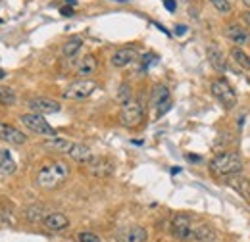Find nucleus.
Returning <instances> with one entry per match:
<instances>
[{
	"mask_svg": "<svg viewBox=\"0 0 250 242\" xmlns=\"http://www.w3.org/2000/svg\"><path fill=\"white\" fill-rule=\"evenodd\" d=\"M67 156L73 160V161H77V163H89L91 160H93V152L89 150L85 144H79V142H73V146H71V150L67 152Z\"/></svg>",
	"mask_w": 250,
	"mask_h": 242,
	"instance_id": "15",
	"label": "nucleus"
},
{
	"mask_svg": "<svg viewBox=\"0 0 250 242\" xmlns=\"http://www.w3.org/2000/svg\"><path fill=\"white\" fill-rule=\"evenodd\" d=\"M210 91H212V94L216 96V100H218L225 110H233V108L237 106V94H235L233 87H231L225 79H216V81H212Z\"/></svg>",
	"mask_w": 250,
	"mask_h": 242,
	"instance_id": "3",
	"label": "nucleus"
},
{
	"mask_svg": "<svg viewBox=\"0 0 250 242\" xmlns=\"http://www.w3.org/2000/svg\"><path fill=\"white\" fill-rule=\"evenodd\" d=\"M67 177H69V165L62 160H58V161H52V163L41 167V171L37 173L35 182L41 188L52 190V188H58L60 184H63Z\"/></svg>",
	"mask_w": 250,
	"mask_h": 242,
	"instance_id": "1",
	"label": "nucleus"
},
{
	"mask_svg": "<svg viewBox=\"0 0 250 242\" xmlns=\"http://www.w3.org/2000/svg\"><path fill=\"white\" fill-rule=\"evenodd\" d=\"M145 118V108L141 102L137 100H129L122 104V112H120V121L124 127H139Z\"/></svg>",
	"mask_w": 250,
	"mask_h": 242,
	"instance_id": "4",
	"label": "nucleus"
},
{
	"mask_svg": "<svg viewBox=\"0 0 250 242\" xmlns=\"http://www.w3.org/2000/svg\"><path fill=\"white\" fill-rule=\"evenodd\" d=\"M60 14H62V16H73V8L63 6V8H60Z\"/></svg>",
	"mask_w": 250,
	"mask_h": 242,
	"instance_id": "31",
	"label": "nucleus"
},
{
	"mask_svg": "<svg viewBox=\"0 0 250 242\" xmlns=\"http://www.w3.org/2000/svg\"><path fill=\"white\" fill-rule=\"evenodd\" d=\"M148 237L145 227H131L122 233V242H145Z\"/></svg>",
	"mask_w": 250,
	"mask_h": 242,
	"instance_id": "21",
	"label": "nucleus"
},
{
	"mask_svg": "<svg viewBox=\"0 0 250 242\" xmlns=\"http://www.w3.org/2000/svg\"><path fill=\"white\" fill-rule=\"evenodd\" d=\"M96 67H98V61L94 58L93 54H87L83 60L79 61V65H77V77H81V79H87V77H91L94 75V71H96Z\"/></svg>",
	"mask_w": 250,
	"mask_h": 242,
	"instance_id": "16",
	"label": "nucleus"
},
{
	"mask_svg": "<svg viewBox=\"0 0 250 242\" xmlns=\"http://www.w3.org/2000/svg\"><path fill=\"white\" fill-rule=\"evenodd\" d=\"M25 215H27V219L29 221H44V213H42V208L41 206H33V208H29L27 212H25Z\"/></svg>",
	"mask_w": 250,
	"mask_h": 242,
	"instance_id": "27",
	"label": "nucleus"
},
{
	"mask_svg": "<svg viewBox=\"0 0 250 242\" xmlns=\"http://www.w3.org/2000/svg\"><path fill=\"white\" fill-rule=\"evenodd\" d=\"M116 100L120 102V104H125V102H129V100H133V89H131V85H120V89H118V94H116Z\"/></svg>",
	"mask_w": 250,
	"mask_h": 242,
	"instance_id": "25",
	"label": "nucleus"
},
{
	"mask_svg": "<svg viewBox=\"0 0 250 242\" xmlns=\"http://www.w3.org/2000/svg\"><path fill=\"white\" fill-rule=\"evenodd\" d=\"M0 141H4L8 144H14V146H21V144H25L27 137L20 129H16V127L6 125V123L0 121Z\"/></svg>",
	"mask_w": 250,
	"mask_h": 242,
	"instance_id": "10",
	"label": "nucleus"
},
{
	"mask_svg": "<svg viewBox=\"0 0 250 242\" xmlns=\"http://www.w3.org/2000/svg\"><path fill=\"white\" fill-rule=\"evenodd\" d=\"M16 104V92L8 87H0V106H12Z\"/></svg>",
	"mask_w": 250,
	"mask_h": 242,
	"instance_id": "26",
	"label": "nucleus"
},
{
	"mask_svg": "<svg viewBox=\"0 0 250 242\" xmlns=\"http://www.w3.org/2000/svg\"><path fill=\"white\" fill-rule=\"evenodd\" d=\"M94 91H96V83L94 81H91V79H79V81L71 83L63 91V98H67V100H85Z\"/></svg>",
	"mask_w": 250,
	"mask_h": 242,
	"instance_id": "6",
	"label": "nucleus"
},
{
	"mask_svg": "<svg viewBox=\"0 0 250 242\" xmlns=\"http://www.w3.org/2000/svg\"><path fill=\"white\" fill-rule=\"evenodd\" d=\"M4 77H6V71H4V69H0V79H4Z\"/></svg>",
	"mask_w": 250,
	"mask_h": 242,
	"instance_id": "36",
	"label": "nucleus"
},
{
	"mask_svg": "<svg viewBox=\"0 0 250 242\" xmlns=\"http://www.w3.org/2000/svg\"><path fill=\"white\" fill-rule=\"evenodd\" d=\"M171 235L179 241H190L192 239V225H190V217L188 215H175L171 221Z\"/></svg>",
	"mask_w": 250,
	"mask_h": 242,
	"instance_id": "7",
	"label": "nucleus"
},
{
	"mask_svg": "<svg viewBox=\"0 0 250 242\" xmlns=\"http://www.w3.org/2000/svg\"><path fill=\"white\" fill-rule=\"evenodd\" d=\"M81 46H83V39H79V37H71L69 40L63 42L62 54L65 56V58H75V56L79 54Z\"/></svg>",
	"mask_w": 250,
	"mask_h": 242,
	"instance_id": "22",
	"label": "nucleus"
},
{
	"mask_svg": "<svg viewBox=\"0 0 250 242\" xmlns=\"http://www.w3.org/2000/svg\"><path fill=\"white\" fill-rule=\"evenodd\" d=\"M210 4L218 10L219 14H229L231 12V2L229 0H210Z\"/></svg>",
	"mask_w": 250,
	"mask_h": 242,
	"instance_id": "28",
	"label": "nucleus"
},
{
	"mask_svg": "<svg viewBox=\"0 0 250 242\" xmlns=\"http://www.w3.org/2000/svg\"><path fill=\"white\" fill-rule=\"evenodd\" d=\"M150 102H152L154 108H160L166 102H169V89L166 85H154L152 94H150Z\"/></svg>",
	"mask_w": 250,
	"mask_h": 242,
	"instance_id": "20",
	"label": "nucleus"
},
{
	"mask_svg": "<svg viewBox=\"0 0 250 242\" xmlns=\"http://www.w3.org/2000/svg\"><path fill=\"white\" fill-rule=\"evenodd\" d=\"M227 186H231L241 198H245L250 204V181L247 177H243L241 173L239 175H231V177H227Z\"/></svg>",
	"mask_w": 250,
	"mask_h": 242,
	"instance_id": "11",
	"label": "nucleus"
},
{
	"mask_svg": "<svg viewBox=\"0 0 250 242\" xmlns=\"http://www.w3.org/2000/svg\"><path fill=\"white\" fill-rule=\"evenodd\" d=\"M42 223H44V227H46V229H50V231H63V229H67V225H69L67 217L60 212L46 213Z\"/></svg>",
	"mask_w": 250,
	"mask_h": 242,
	"instance_id": "13",
	"label": "nucleus"
},
{
	"mask_svg": "<svg viewBox=\"0 0 250 242\" xmlns=\"http://www.w3.org/2000/svg\"><path fill=\"white\" fill-rule=\"evenodd\" d=\"M116 169V163L108 158H93L89 163H87V171L93 175V177H110Z\"/></svg>",
	"mask_w": 250,
	"mask_h": 242,
	"instance_id": "8",
	"label": "nucleus"
},
{
	"mask_svg": "<svg viewBox=\"0 0 250 242\" xmlns=\"http://www.w3.org/2000/svg\"><path fill=\"white\" fill-rule=\"evenodd\" d=\"M79 242H102L100 241V237L98 235H94V233H89V231H85V233H79Z\"/></svg>",
	"mask_w": 250,
	"mask_h": 242,
	"instance_id": "29",
	"label": "nucleus"
},
{
	"mask_svg": "<svg viewBox=\"0 0 250 242\" xmlns=\"http://www.w3.org/2000/svg\"><path fill=\"white\" fill-rule=\"evenodd\" d=\"M192 239L196 242H216V231L210 225L200 223L198 227L192 229Z\"/></svg>",
	"mask_w": 250,
	"mask_h": 242,
	"instance_id": "18",
	"label": "nucleus"
},
{
	"mask_svg": "<svg viewBox=\"0 0 250 242\" xmlns=\"http://www.w3.org/2000/svg\"><path fill=\"white\" fill-rule=\"evenodd\" d=\"M243 4H245L247 8H250V0H243Z\"/></svg>",
	"mask_w": 250,
	"mask_h": 242,
	"instance_id": "37",
	"label": "nucleus"
},
{
	"mask_svg": "<svg viewBox=\"0 0 250 242\" xmlns=\"http://www.w3.org/2000/svg\"><path fill=\"white\" fill-rule=\"evenodd\" d=\"M65 2H67L69 6H75V4H77V0H65Z\"/></svg>",
	"mask_w": 250,
	"mask_h": 242,
	"instance_id": "35",
	"label": "nucleus"
},
{
	"mask_svg": "<svg viewBox=\"0 0 250 242\" xmlns=\"http://www.w3.org/2000/svg\"><path fill=\"white\" fill-rule=\"evenodd\" d=\"M29 108L33 110V114L46 116V114H58L62 106H60V102H56V100H52V98L39 96V98L29 100Z\"/></svg>",
	"mask_w": 250,
	"mask_h": 242,
	"instance_id": "9",
	"label": "nucleus"
},
{
	"mask_svg": "<svg viewBox=\"0 0 250 242\" xmlns=\"http://www.w3.org/2000/svg\"><path fill=\"white\" fill-rule=\"evenodd\" d=\"M114 2H120V4H124V2H127V0H114Z\"/></svg>",
	"mask_w": 250,
	"mask_h": 242,
	"instance_id": "38",
	"label": "nucleus"
},
{
	"mask_svg": "<svg viewBox=\"0 0 250 242\" xmlns=\"http://www.w3.org/2000/svg\"><path fill=\"white\" fill-rule=\"evenodd\" d=\"M185 31H187L185 25H177V27H175V33H177V35H185Z\"/></svg>",
	"mask_w": 250,
	"mask_h": 242,
	"instance_id": "33",
	"label": "nucleus"
},
{
	"mask_svg": "<svg viewBox=\"0 0 250 242\" xmlns=\"http://www.w3.org/2000/svg\"><path fill=\"white\" fill-rule=\"evenodd\" d=\"M71 146H73V142L67 141V139H62V137H50V139L44 142V148L60 152V154H67V152L71 150Z\"/></svg>",
	"mask_w": 250,
	"mask_h": 242,
	"instance_id": "19",
	"label": "nucleus"
},
{
	"mask_svg": "<svg viewBox=\"0 0 250 242\" xmlns=\"http://www.w3.org/2000/svg\"><path fill=\"white\" fill-rule=\"evenodd\" d=\"M206 56H208V61L212 63V67L214 69H218V71H225V56H223V52L218 48V44H210L208 46V50H206Z\"/></svg>",
	"mask_w": 250,
	"mask_h": 242,
	"instance_id": "17",
	"label": "nucleus"
},
{
	"mask_svg": "<svg viewBox=\"0 0 250 242\" xmlns=\"http://www.w3.org/2000/svg\"><path fill=\"white\" fill-rule=\"evenodd\" d=\"M231 60L235 61L237 65H241L243 69H250V56L243 48H239V46L231 48Z\"/></svg>",
	"mask_w": 250,
	"mask_h": 242,
	"instance_id": "23",
	"label": "nucleus"
},
{
	"mask_svg": "<svg viewBox=\"0 0 250 242\" xmlns=\"http://www.w3.org/2000/svg\"><path fill=\"white\" fill-rule=\"evenodd\" d=\"M241 16H243V21H245V23H247V25L250 27V10H247V12H243Z\"/></svg>",
	"mask_w": 250,
	"mask_h": 242,
	"instance_id": "32",
	"label": "nucleus"
},
{
	"mask_svg": "<svg viewBox=\"0 0 250 242\" xmlns=\"http://www.w3.org/2000/svg\"><path fill=\"white\" fill-rule=\"evenodd\" d=\"M164 6H166L169 12H175V0H164Z\"/></svg>",
	"mask_w": 250,
	"mask_h": 242,
	"instance_id": "30",
	"label": "nucleus"
},
{
	"mask_svg": "<svg viewBox=\"0 0 250 242\" xmlns=\"http://www.w3.org/2000/svg\"><path fill=\"white\" fill-rule=\"evenodd\" d=\"M135 60H137V50L135 48H120L118 52H114L110 61H112L114 67H125Z\"/></svg>",
	"mask_w": 250,
	"mask_h": 242,
	"instance_id": "14",
	"label": "nucleus"
},
{
	"mask_svg": "<svg viewBox=\"0 0 250 242\" xmlns=\"http://www.w3.org/2000/svg\"><path fill=\"white\" fill-rule=\"evenodd\" d=\"M0 171L6 173V175H12L16 171V161L12 160L10 152L0 150Z\"/></svg>",
	"mask_w": 250,
	"mask_h": 242,
	"instance_id": "24",
	"label": "nucleus"
},
{
	"mask_svg": "<svg viewBox=\"0 0 250 242\" xmlns=\"http://www.w3.org/2000/svg\"><path fill=\"white\" fill-rule=\"evenodd\" d=\"M225 37H227L231 42H235L237 46H243V44H247L250 40L249 31H245V27H241L239 23H229V25H225Z\"/></svg>",
	"mask_w": 250,
	"mask_h": 242,
	"instance_id": "12",
	"label": "nucleus"
},
{
	"mask_svg": "<svg viewBox=\"0 0 250 242\" xmlns=\"http://www.w3.org/2000/svg\"><path fill=\"white\" fill-rule=\"evenodd\" d=\"M188 161H200V156H192V154H187Z\"/></svg>",
	"mask_w": 250,
	"mask_h": 242,
	"instance_id": "34",
	"label": "nucleus"
},
{
	"mask_svg": "<svg viewBox=\"0 0 250 242\" xmlns=\"http://www.w3.org/2000/svg\"><path fill=\"white\" fill-rule=\"evenodd\" d=\"M210 171L219 179H227L231 175H239L243 171V158L237 152H223L218 154L210 161Z\"/></svg>",
	"mask_w": 250,
	"mask_h": 242,
	"instance_id": "2",
	"label": "nucleus"
},
{
	"mask_svg": "<svg viewBox=\"0 0 250 242\" xmlns=\"http://www.w3.org/2000/svg\"><path fill=\"white\" fill-rule=\"evenodd\" d=\"M20 121H21L31 133H35V135H41V137H56L54 127H50L41 114H23V116L20 118Z\"/></svg>",
	"mask_w": 250,
	"mask_h": 242,
	"instance_id": "5",
	"label": "nucleus"
}]
</instances>
